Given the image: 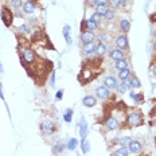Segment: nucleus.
Here are the masks:
<instances>
[{
	"mask_svg": "<svg viewBox=\"0 0 156 156\" xmlns=\"http://www.w3.org/2000/svg\"><path fill=\"white\" fill-rule=\"evenodd\" d=\"M0 98L4 100V94H3V92H2V83H0Z\"/></svg>",
	"mask_w": 156,
	"mask_h": 156,
	"instance_id": "47",
	"label": "nucleus"
},
{
	"mask_svg": "<svg viewBox=\"0 0 156 156\" xmlns=\"http://www.w3.org/2000/svg\"><path fill=\"white\" fill-rule=\"evenodd\" d=\"M87 31L86 30V19H82V22H81V32H85Z\"/></svg>",
	"mask_w": 156,
	"mask_h": 156,
	"instance_id": "43",
	"label": "nucleus"
},
{
	"mask_svg": "<svg viewBox=\"0 0 156 156\" xmlns=\"http://www.w3.org/2000/svg\"><path fill=\"white\" fill-rule=\"evenodd\" d=\"M110 156H129V149L128 147H119L110 152Z\"/></svg>",
	"mask_w": 156,
	"mask_h": 156,
	"instance_id": "20",
	"label": "nucleus"
},
{
	"mask_svg": "<svg viewBox=\"0 0 156 156\" xmlns=\"http://www.w3.org/2000/svg\"><path fill=\"white\" fill-rule=\"evenodd\" d=\"M31 44L34 46V44H41L43 48H50V50H55V47H53V44H51L50 39L47 37V32L43 30V28H35L34 31H32V35H31V39H30Z\"/></svg>",
	"mask_w": 156,
	"mask_h": 156,
	"instance_id": "4",
	"label": "nucleus"
},
{
	"mask_svg": "<svg viewBox=\"0 0 156 156\" xmlns=\"http://www.w3.org/2000/svg\"><path fill=\"white\" fill-rule=\"evenodd\" d=\"M129 83H131V87H135V89H139V87L141 86V82H140V80L137 78V76H136L135 73H132L131 74V77H129Z\"/></svg>",
	"mask_w": 156,
	"mask_h": 156,
	"instance_id": "23",
	"label": "nucleus"
},
{
	"mask_svg": "<svg viewBox=\"0 0 156 156\" xmlns=\"http://www.w3.org/2000/svg\"><path fill=\"white\" fill-rule=\"evenodd\" d=\"M22 8H23V12L27 15H32L35 12V3L30 2V0H26V2L23 3V5H22Z\"/></svg>",
	"mask_w": 156,
	"mask_h": 156,
	"instance_id": "16",
	"label": "nucleus"
},
{
	"mask_svg": "<svg viewBox=\"0 0 156 156\" xmlns=\"http://www.w3.org/2000/svg\"><path fill=\"white\" fill-rule=\"evenodd\" d=\"M16 51L28 77L32 78L38 86H43L48 78V74L54 71V63L47 58L41 57L32 48L31 42L19 32L16 34Z\"/></svg>",
	"mask_w": 156,
	"mask_h": 156,
	"instance_id": "1",
	"label": "nucleus"
},
{
	"mask_svg": "<svg viewBox=\"0 0 156 156\" xmlns=\"http://www.w3.org/2000/svg\"><path fill=\"white\" fill-rule=\"evenodd\" d=\"M78 131H80V136H81V139H86V135H87V132H89V126H87V122L85 121V119H82L81 120V122H80V126H78Z\"/></svg>",
	"mask_w": 156,
	"mask_h": 156,
	"instance_id": "17",
	"label": "nucleus"
},
{
	"mask_svg": "<svg viewBox=\"0 0 156 156\" xmlns=\"http://www.w3.org/2000/svg\"><path fill=\"white\" fill-rule=\"evenodd\" d=\"M113 105H115V104H113ZM97 122L104 124L108 131H117V129H120V126H121V121H120V119L119 117H116V116H113V110H112V113H110L109 116H106L105 119H102V120H98Z\"/></svg>",
	"mask_w": 156,
	"mask_h": 156,
	"instance_id": "5",
	"label": "nucleus"
},
{
	"mask_svg": "<svg viewBox=\"0 0 156 156\" xmlns=\"http://www.w3.org/2000/svg\"><path fill=\"white\" fill-rule=\"evenodd\" d=\"M125 51L120 50V48H113V50L109 51V58L110 59H113L116 62V61H120V59H125Z\"/></svg>",
	"mask_w": 156,
	"mask_h": 156,
	"instance_id": "12",
	"label": "nucleus"
},
{
	"mask_svg": "<svg viewBox=\"0 0 156 156\" xmlns=\"http://www.w3.org/2000/svg\"><path fill=\"white\" fill-rule=\"evenodd\" d=\"M70 30H71L70 26H67V24L63 27V37H65V41L67 42V44H71V42H73L70 37Z\"/></svg>",
	"mask_w": 156,
	"mask_h": 156,
	"instance_id": "27",
	"label": "nucleus"
},
{
	"mask_svg": "<svg viewBox=\"0 0 156 156\" xmlns=\"http://www.w3.org/2000/svg\"><path fill=\"white\" fill-rule=\"evenodd\" d=\"M96 46L97 44L94 43H87V44H83V47H82V54H83V57H86V58H90V57H93V55H96Z\"/></svg>",
	"mask_w": 156,
	"mask_h": 156,
	"instance_id": "11",
	"label": "nucleus"
},
{
	"mask_svg": "<svg viewBox=\"0 0 156 156\" xmlns=\"http://www.w3.org/2000/svg\"><path fill=\"white\" fill-rule=\"evenodd\" d=\"M151 70H152V73L156 76V63H152L151 65Z\"/></svg>",
	"mask_w": 156,
	"mask_h": 156,
	"instance_id": "46",
	"label": "nucleus"
},
{
	"mask_svg": "<svg viewBox=\"0 0 156 156\" xmlns=\"http://www.w3.org/2000/svg\"><path fill=\"white\" fill-rule=\"evenodd\" d=\"M66 148V145H63V144H57V145H54L53 147V154H61V152L63 151V149Z\"/></svg>",
	"mask_w": 156,
	"mask_h": 156,
	"instance_id": "39",
	"label": "nucleus"
},
{
	"mask_svg": "<svg viewBox=\"0 0 156 156\" xmlns=\"http://www.w3.org/2000/svg\"><path fill=\"white\" fill-rule=\"evenodd\" d=\"M82 104L86 106V108H93V106L97 105V97L92 96V94H87V96L83 97Z\"/></svg>",
	"mask_w": 156,
	"mask_h": 156,
	"instance_id": "15",
	"label": "nucleus"
},
{
	"mask_svg": "<svg viewBox=\"0 0 156 156\" xmlns=\"http://www.w3.org/2000/svg\"><path fill=\"white\" fill-rule=\"evenodd\" d=\"M94 8H96L97 14H100L101 16H105V14L109 11V5H97V7H94Z\"/></svg>",
	"mask_w": 156,
	"mask_h": 156,
	"instance_id": "31",
	"label": "nucleus"
},
{
	"mask_svg": "<svg viewBox=\"0 0 156 156\" xmlns=\"http://www.w3.org/2000/svg\"><path fill=\"white\" fill-rule=\"evenodd\" d=\"M77 145H78V140L77 139H70L69 143H67V145H66V148L69 149V151H74V149L77 148Z\"/></svg>",
	"mask_w": 156,
	"mask_h": 156,
	"instance_id": "33",
	"label": "nucleus"
},
{
	"mask_svg": "<svg viewBox=\"0 0 156 156\" xmlns=\"http://www.w3.org/2000/svg\"><path fill=\"white\" fill-rule=\"evenodd\" d=\"M128 149L133 155H140L143 151V145H141V143L137 140H131L128 143Z\"/></svg>",
	"mask_w": 156,
	"mask_h": 156,
	"instance_id": "10",
	"label": "nucleus"
},
{
	"mask_svg": "<svg viewBox=\"0 0 156 156\" xmlns=\"http://www.w3.org/2000/svg\"><path fill=\"white\" fill-rule=\"evenodd\" d=\"M152 37H154V38L156 39V30H154V31H152Z\"/></svg>",
	"mask_w": 156,
	"mask_h": 156,
	"instance_id": "49",
	"label": "nucleus"
},
{
	"mask_svg": "<svg viewBox=\"0 0 156 156\" xmlns=\"http://www.w3.org/2000/svg\"><path fill=\"white\" fill-rule=\"evenodd\" d=\"M119 27H120V30L122 31V34L126 35L129 32V30H131V22H129L128 19H121L119 23Z\"/></svg>",
	"mask_w": 156,
	"mask_h": 156,
	"instance_id": "19",
	"label": "nucleus"
},
{
	"mask_svg": "<svg viewBox=\"0 0 156 156\" xmlns=\"http://www.w3.org/2000/svg\"><path fill=\"white\" fill-rule=\"evenodd\" d=\"M117 85H119V83H117V78H115L113 76H108L104 78V86L108 87L109 90L117 89Z\"/></svg>",
	"mask_w": 156,
	"mask_h": 156,
	"instance_id": "14",
	"label": "nucleus"
},
{
	"mask_svg": "<svg viewBox=\"0 0 156 156\" xmlns=\"http://www.w3.org/2000/svg\"><path fill=\"white\" fill-rule=\"evenodd\" d=\"M129 89H131V83H129L128 80H126V81H121V83H120V85H117V92L121 93V94L126 93Z\"/></svg>",
	"mask_w": 156,
	"mask_h": 156,
	"instance_id": "22",
	"label": "nucleus"
},
{
	"mask_svg": "<svg viewBox=\"0 0 156 156\" xmlns=\"http://www.w3.org/2000/svg\"><path fill=\"white\" fill-rule=\"evenodd\" d=\"M105 20H108V22H110V20H113V19L116 18V12H115V9H109L108 12L105 14Z\"/></svg>",
	"mask_w": 156,
	"mask_h": 156,
	"instance_id": "35",
	"label": "nucleus"
},
{
	"mask_svg": "<svg viewBox=\"0 0 156 156\" xmlns=\"http://www.w3.org/2000/svg\"><path fill=\"white\" fill-rule=\"evenodd\" d=\"M109 5L112 9H116L120 7V0H109Z\"/></svg>",
	"mask_w": 156,
	"mask_h": 156,
	"instance_id": "40",
	"label": "nucleus"
},
{
	"mask_svg": "<svg viewBox=\"0 0 156 156\" xmlns=\"http://www.w3.org/2000/svg\"><path fill=\"white\" fill-rule=\"evenodd\" d=\"M155 144H156V137H155Z\"/></svg>",
	"mask_w": 156,
	"mask_h": 156,
	"instance_id": "52",
	"label": "nucleus"
},
{
	"mask_svg": "<svg viewBox=\"0 0 156 156\" xmlns=\"http://www.w3.org/2000/svg\"><path fill=\"white\" fill-rule=\"evenodd\" d=\"M39 126H41V132L43 135H53L57 132V125L51 120H43Z\"/></svg>",
	"mask_w": 156,
	"mask_h": 156,
	"instance_id": "7",
	"label": "nucleus"
},
{
	"mask_svg": "<svg viewBox=\"0 0 156 156\" xmlns=\"http://www.w3.org/2000/svg\"><path fill=\"white\" fill-rule=\"evenodd\" d=\"M115 67H116V69L119 70V71H121V70H124V69H128V67H129L128 61H126V59H120V61H116Z\"/></svg>",
	"mask_w": 156,
	"mask_h": 156,
	"instance_id": "26",
	"label": "nucleus"
},
{
	"mask_svg": "<svg viewBox=\"0 0 156 156\" xmlns=\"http://www.w3.org/2000/svg\"><path fill=\"white\" fill-rule=\"evenodd\" d=\"M106 51H108L106 43H97V46H96V55L97 57L104 58V55L106 54Z\"/></svg>",
	"mask_w": 156,
	"mask_h": 156,
	"instance_id": "21",
	"label": "nucleus"
},
{
	"mask_svg": "<svg viewBox=\"0 0 156 156\" xmlns=\"http://www.w3.org/2000/svg\"><path fill=\"white\" fill-rule=\"evenodd\" d=\"M128 4H129V0H120V7L121 8H125Z\"/></svg>",
	"mask_w": 156,
	"mask_h": 156,
	"instance_id": "45",
	"label": "nucleus"
},
{
	"mask_svg": "<svg viewBox=\"0 0 156 156\" xmlns=\"http://www.w3.org/2000/svg\"><path fill=\"white\" fill-rule=\"evenodd\" d=\"M96 96H97V98L102 100V101H108L110 97H112V93H110V90L108 89V87L101 85V86L96 87Z\"/></svg>",
	"mask_w": 156,
	"mask_h": 156,
	"instance_id": "8",
	"label": "nucleus"
},
{
	"mask_svg": "<svg viewBox=\"0 0 156 156\" xmlns=\"http://www.w3.org/2000/svg\"><path fill=\"white\" fill-rule=\"evenodd\" d=\"M71 119H73V109H67L66 113L63 115V120H65L66 122H70Z\"/></svg>",
	"mask_w": 156,
	"mask_h": 156,
	"instance_id": "38",
	"label": "nucleus"
},
{
	"mask_svg": "<svg viewBox=\"0 0 156 156\" xmlns=\"http://www.w3.org/2000/svg\"><path fill=\"white\" fill-rule=\"evenodd\" d=\"M9 4H11L12 8L18 9V8H20L22 5H23V2H22V0H9Z\"/></svg>",
	"mask_w": 156,
	"mask_h": 156,
	"instance_id": "36",
	"label": "nucleus"
},
{
	"mask_svg": "<svg viewBox=\"0 0 156 156\" xmlns=\"http://www.w3.org/2000/svg\"><path fill=\"white\" fill-rule=\"evenodd\" d=\"M0 16H2V20L3 23H4L5 27H11L12 26V22H14V12H12V9L8 7V5H3L2 7V11H0Z\"/></svg>",
	"mask_w": 156,
	"mask_h": 156,
	"instance_id": "6",
	"label": "nucleus"
},
{
	"mask_svg": "<svg viewBox=\"0 0 156 156\" xmlns=\"http://www.w3.org/2000/svg\"><path fill=\"white\" fill-rule=\"evenodd\" d=\"M3 71V67H2V63H0V73H2Z\"/></svg>",
	"mask_w": 156,
	"mask_h": 156,
	"instance_id": "51",
	"label": "nucleus"
},
{
	"mask_svg": "<svg viewBox=\"0 0 156 156\" xmlns=\"http://www.w3.org/2000/svg\"><path fill=\"white\" fill-rule=\"evenodd\" d=\"M18 30H19V34H22V35H28V34H31V31H32L30 24H22Z\"/></svg>",
	"mask_w": 156,
	"mask_h": 156,
	"instance_id": "28",
	"label": "nucleus"
},
{
	"mask_svg": "<svg viewBox=\"0 0 156 156\" xmlns=\"http://www.w3.org/2000/svg\"><path fill=\"white\" fill-rule=\"evenodd\" d=\"M89 19H90V20H93L94 23L98 26V27H100V24H101V22H102V16L100 15V14H97V12H93L92 16H90Z\"/></svg>",
	"mask_w": 156,
	"mask_h": 156,
	"instance_id": "30",
	"label": "nucleus"
},
{
	"mask_svg": "<svg viewBox=\"0 0 156 156\" xmlns=\"http://www.w3.org/2000/svg\"><path fill=\"white\" fill-rule=\"evenodd\" d=\"M55 98H57L58 101H61V100L63 98V90H62V89L58 90V92H57V94H55Z\"/></svg>",
	"mask_w": 156,
	"mask_h": 156,
	"instance_id": "42",
	"label": "nucleus"
},
{
	"mask_svg": "<svg viewBox=\"0 0 156 156\" xmlns=\"http://www.w3.org/2000/svg\"><path fill=\"white\" fill-rule=\"evenodd\" d=\"M81 148H82L83 154H89V151H90L89 139H82V143H81Z\"/></svg>",
	"mask_w": 156,
	"mask_h": 156,
	"instance_id": "29",
	"label": "nucleus"
},
{
	"mask_svg": "<svg viewBox=\"0 0 156 156\" xmlns=\"http://www.w3.org/2000/svg\"><path fill=\"white\" fill-rule=\"evenodd\" d=\"M115 43H116L117 48H120V50H122V51H128L129 50V41H128V37H126L125 34L119 35V37L116 38Z\"/></svg>",
	"mask_w": 156,
	"mask_h": 156,
	"instance_id": "9",
	"label": "nucleus"
},
{
	"mask_svg": "<svg viewBox=\"0 0 156 156\" xmlns=\"http://www.w3.org/2000/svg\"><path fill=\"white\" fill-rule=\"evenodd\" d=\"M104 73L102 67V58L101 57H90L85 58L81 63V70L78 74V82L81 86H86L87 83H92L94 80H97Z\"/></svg>",
	"mask_w": 156,
	"mask_h": 156,
	"instance_id": "2",
	"label": "nucleus"
},
{
	"mask_svg": "<svg viewBox=\"0 0 156 156\" xmlns=\"http://www.w3.org/2000/svg\"><path fill=\"white\" fill-rule=\"evenodd\" d=\"M81 41H82L83 44L87 43H93L96 41V34L93 31H85V32H81Z\"/></svg>",
	"mask_w": 156,
	"mask_h": 156,
	"instance_id": "13",
	"label": "nucleus"
},
{
	"mask_svg": "<svg viewBox=\"0 0 156 156\" xmlns=\"http://www.w3.org/2000/svg\"><path fill=\"white\" fill-rule=\"evenodd\" d=\"M30 2H32V3H35V4H38V3H39V0H30Z\"/></svg>",
	"mask_w": 156,
	"mask_h": 156,
	"instance_id": "50",
	"label": "nucleus"
},
{
	"mask_svg": "<svg viewBox=\"0 0 156 156\" xmlns=\"http://www.w3.org/2000/svg\"><path fill=\"white\" fill-rule=\"evenodd\" d=\"M96 38H97V41H98V43H106V41H108V37H106V34H104V32L97 34Z\"/></svg>",
	"mask_w": 156,
	"mask_h": 156,
	"instance_id": "37",
	"label": "nucleus"
},
{
	"mask_svg": "<svg viewBox=\"0 0 156 156\" xmlns=\"http://www.w3.org/2000/svg\"><path fill=\"white\" fill-rule=\"evenodd\" d=\"M131 74H132V71H131V69L128 67V69H124V70L119 71V74H117V78H119L120 81H126V80H129Z\"/></svg>",
	"mask_w": 156,
	"mask_h": 156,
	"instance_id": "25",
	"label": "nucleus"
},
{
	"mask_svg": "<svg viewBox=\"0 0 156 156\" xmlns=\"http://www.w3.org/2000/svg\"><path fill=\"white\" fill-rule=\"evenodd\" d=\"M149 22H151L152 24H156V12H155V14L149 15Z\"/></svg>",
	"mask_w": 156,
	"mask_h": 156,
	"instance_id": "44",
	"label": "nucleus"
},
{
	"mask_svg": "<svg viewBox=\"0 0 156 156\" xmlns=\"http://www.w3.org/2000/svg\"><path fill=\"white\" fill-rule=\"evenodd\" d=\"M151 104L154 105V108L149 110L148 116L151 117V119H154V117H156V97H155V98H152V100H151Z\"/></svg>",
	"mask_w": 156,
	"mask_h": 156,
	"instance_id": "34",
	"label": "nucleus"
},
{
	"mask_svg": "<svg viewBox=\"0 0 156 156\" xmlns=\"http://www.w3.org/2000/svg\"><path fill=\"white\" fill-rule=\"evenodd\" d=\"M144 124V115H143L141 110L139 108H129L125 117V122L120 126V129H131L136 128V126H141Z\"/></svg>",
	"mask_w": 156,
	"mask_h": 156,
	"instance_id": "3",
	"label": "nucleus"
},
{
	"mask_svg": "<svg viewBox=\"0 0 156 156\" xmlns=\"http://www.w3.org/2000/svg\"><path fill=\"white\" fill-rule=\"evenodd\" d=\"M94 5H109V0H94Z\"/></svg>",
	"mask_w": 156,
	"mask_h": 156,
	"instance_id": "41",
	"label": "nucleus"
},
{
	"mask_svg": "<svg viewBox=\"0 0 156 156\" xmlns=\"http://www.w3.org/2000/svg\"><path fill=\"white\" fill-rule=\"evenodd\" d=\"M86 30L87 31H96L98 30V26H97L96 23H94L93 20H90V19H86Z\"/></svg>",
	"mask_w": 156,
	"mask_h": 156,
	"instance_id": "32",
	"label": "nucleus"
},
{
	"mask_svg": "<svg viewBox=\"0 0 156 156\" xmlns=\"http://www.w3.org/2000/svg\"><path fill=\"white\" fill-rule=\"evenodd\" d=\"M131 140H132L131 137H128V136H124V137H120V139H115V140H112V145L113 144H117V145H120V147H125V145L128 144Z\"/></svg>",
	"mask_w": 156,
	"mask_h": 156,
	"instance_id": "24",
	"label": "nucleus"
},
{
	"mask_svg": "<svg viewBox=\"0 0 156 156\" xmlns=\"http://www.w3.org/2000/svg\"><path fill=\"white\" fill-rule=\"evenodd\" d=\"M152 50H154V53L156 54V41L154 42V44H152Z\"/></svg>",
	"mask_w": 156,
	"mask_h": 156,
	"instance_id": "48",
	"label": "nucleus"
},
{
	"mask_svg": "<svg viewBox=\"0 0 156 156\" xmlns=\"http://www.w3.org/2000/svg\"><path fill=\"white\" fill-rule=\"evenodd\" d=\"M129 97H131V100H133V102H135L136 105L144 104V94L143 93H133V92H131L129 93Z\"/></svg>",
	"mask_w": 156,
	"mask_h": 156,
	"instance_id": "18",
	"label": "nucleus"
}]
</instances>
